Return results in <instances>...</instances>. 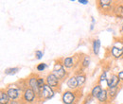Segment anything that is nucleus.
Returning a JSON list of instances; mask_svg holds the SVG:
<instances>
[{"mask_svg":"<svg viewBox=\"0 0 123 104\" xmlns=\"http://www.w3.org/2000/svg\"><path fill=\"white\" fill-rule=\"evenodd\" d=\"M37 98H38V96L36 95V93L32 89H31L30 87H28L27 89H25L23 91L21 101H22V103L32 104Z\"/></svg>","mask_w":123,"mask_h":104,"instance_id":"1","label":"nucleus"},{"mask_svg":"<svg viewBox=\"0 0 123 104\" xmlns=\"http://www.w3.org/2000/svg\"><path fill=\"white\" fill-rule=\"evenodd\" d=\"M6 92L9 96V98H11V100H17L18 98H22V95H23V92L20 86H17L15 84H12V85H10L7 89Z\"/></svg>","mask_w":123,"mask_h":104,"instance_id":"2","label":"nucleus"},{"mask_svg":"<svg viewBox=\"0 0 123 104\" xmlns=\"http://www.w3.org/2000/svg\"><path fill=\"white\" fill-rule=\"evenodd\" d=\"M52 73L55 75L60 80H63L67 76V72H66L64 66L62 65L61 61H56L55 62V64L53 66Z\"/></svg>","mask_w":123,"mask_h":104,"instance_id":"3","label":"nucleus"},{"mask_svg":"<svg viewBox=\"0 0 123 104\" xmlns=\"http://www.w3.org/2000/svg\"><path fill=\"white\" fill-rule=\"evenodd\" d=\"M55 96V90L51 88L50 86H48L47 84H45L44 87L41 89V93L38 96V98L40 100H46V99H50Z\"/></svg>","mask_w":123,"mask_h":104,"instance_id":"4","label":"nucleus"},{"mask_svg":"<svg viewBox=\"0 0 123 104\" xmlns=\"http://www.w3.org/2000/svg\"><path fill=\"white\" fill-rule=\"evenodd\" d=\"M76 93L71 90H66L63 92L62 96V101L63 104H73L76 103Z\"/></svg>","mask_w":123,"mask_h":104,"instance_id":"5","label":"nucleus"},{"mask_svg":"<svg viewBox=\"0 0 123 104\" xmlns=\"http://www.w3.org/2000/svg\"><path fill=\"white\" fill-rule=\"evenodd\" d=\"M111 54L115 59H119L123 56V43L117 41L111 47Z\"/></svg>","mask_w":123,"mask_h":104,"instance_id":"6","label":"nucleus"},{"mask_svg":"<svg viewBox=\"0 0 123 104\" xmlns=\"http://www.w3.org/2000/svg\"><path fill=\"white\" fill-rule=\"evenodd\" d=\"M37 78H38L37 75L31 74V76L29 77V79H28V85H29V87H30L31 89H32L36 93L37 96H39L40 93H41V88L39 87Z\"/></svg>","mask_w":123,"mask_h":104,"instance_id":"7","label":"nucleus"},{"mask_svg":"<svg viewBox=\"0 0 123 104\" xmlns=\"http://www.w3.org/2000/svg\"><path fill=\"white\" fill-rule=\"evenodd\" d=\"M60 80L55 76V75L53 74L52 72L51 73H49V74H47L46 78V84L48 85V86H50L51 88H53V89H57L58 87H59V85H60Z\"/></svg>","mask_w":123,"mask_h":104,"instance_id":"8","label":"nucleus"},{"mask_svg":"<svg viewBox=\"0 0 123 104\" xmlns=\"http://www.w3.org/2000/svg\"><path fill=\"white\" fill-rule=\"evenodd\" d=\"M120 82H121V80H119L117 74H111L110 78H109V82H108V89L118 87Z\"/></svg>","mask_w":123,"mask_h":104,"instance_id":"9","label":"nucleus"},{"mask_svg":"<svg viewBox=\"0 0 123 104\" xmlns=\"http://www.w3.org/2000/svg\"><path fill=\"white\" fill-rule=\"evenodd\" d=\"M98 5L100 10L102 11H110L113 12L114 6H113V1L112 0H99L98 2Z\"/></svg>","mask_w":123,"mask_h":104,"instance_id":"10","label":"nucleus"},{"mask_svg":"<svg viewBox=\"0 0 123 104\" xmlns=\"http://www.w3.org/2000/svg\"><path fill=\"white\" fill-rule=\"evenodd\" d=\"M66 85L71 91H76L79 88L78 86V81H77V78L76 76H71L67 79V81H66Z\"/></svg>","mask_w":123,"mask_h":104,"instance_id":"11","label":"nucleus"},{"mask_svg":"<svg viewBox=\"0 0 123 104\" xmlns=\"http://www.w3.org/2000/svg\"><path fill=\"white\" fill-rule=\"evenodd\" d=\"M108 82L109 79L107 78V72L103 71L98 78V84L102 87V89H108Z\"/></svg>","mask_w":123,"mask_h":104,"instance_id":"12","label":"nucleus"},{"mask_svg":"<svg viewBox=\"0 0 123 104\" xmlns=\"http://www.w3.org/2000/svg\"><path fill=\"white\" fill-rule=\"evenodd\" d=\"M113 14L118 19H123V4H116L113 9Z\"/></svg>","mask_w":123,"mask_h":104,"instance_id":"13","label":"nucleus"},{"mask_svg":"<svg viewBox=\"0 0 123 104\" xmlns=\"http://www.w3.org/2000/svg\"><path fill=\"white\" fill-rule=\"evenodd\" d=\"M109 98H109V94H108V89H103L97 99L98 100V102L100 104H107Z\"/></svg>","mask_w":123,"mask_h":104,"instance_id":"14","label":"nucleus"},{"mask_svg":"<svg viewBox=\"0 0 123 104\" xmlns=\"http://www.w3.org/2000/svg\"><path fill=\"white\" fill-rule=\"evenodd\" d=\"M62 65L64 66V68L70 69L75 65V61H74V57H65L62 61Z\"/></svg>","mask_w":123,"mask_h":104,"instance_id":"15","label":"nucleus"},{"mask_svg":"<svg viewBox=\"0 0 123 104\" xmlns=\"http://www.w3.org/2000/svg\"><path fill=\"white\" fill-rule=\"evenodd\" d=\"M102 87L99 85V84H96L94 87L92 88L91 92H90V96L92 98H98V97L99 96V94L101 93L102 91Z\"/></svg>","mask_w":123,"mask_h":104,"instance_id":"16","label":"nucleus"},{"mask_svg":"<svg viewBox=\"0 0 123 104\" xmlns=\"http://www.w3.org/2000/svg\"><path fill=\"white\" fill-rule=\"evenodd\" d=\"M11 98H9L6 90H1L0 92V104H10Z\"/></svg>","mask_w":123,"mask_h":104,"instance_id":"17","label":"nucleus"},{"mask_svg":"<svg viewBox=\"0 0 123 104\" xmlns=\"http://www.w3.org/2000/svg\"><path fill=\"white\" fill-rule=\"evenodd\" d=\"M99 49H100V40L95 39V40L93 41V44H92V50H93L94 55H96V56L98 55Z\"/></svg>","mask_w":123,"mask_h":104,"instance_id":"18","label":"nucleus"},{"mask_svg":"<svg viewBox=\"0 0 123 104\" xmlns=\"http://www.w3.org/2000/svg\"><path fill=\"white\" fill-rule=\"evenodd\" d=\"M77 78V81H78V86L79 88H80L86 81V76L83 74V73H79V74L76 76Z\"/></svg>","mask_w":123,"mask_h":104,"instance_id":"19","label":"nucleus"},{"mask_svg":"<svg viewBox=\"0 0 123 104\" xmlns=\"http://www.w3.org/2000/svg\"><path fill=\"white\" fill-rule=\"evenodd\" d=\"M117 92H118V87H117V88H112V89H108V94H109L110 99H114V98L117 97Z\"/></svg>","mask_w":123,"mask_h":104,"instance_id":"20","label":"nucleus"},{"mask_svg":"<svg viewBox=\"0 0 123 104\" xmlns=\"http://www.w3.org/2000/svg\"><path fill=\"white\" fill-rule=\"evenodd\" d=\"M89 64H90V57H89V56H87V55H85V56L83 57L82 61H81L80 65H81V67H82V68H86V67H88V66H89Z\"/></svg>","mask_w":123,"mask_h":104,"instance_id":"21","label":"nucleus"},{"mask_svg":"<svg viewBox=\"0 0 123 104\" xmlns=\"http://www.w3.org/2000/svg\"><path fill=\"white\" fill-rule=\"evenodd\" d=\"M19 70H20L19 67H11V68H7V69H5L4 73H5L6 75H14V74H16Z\"/></svg>","mask_w":123,"mask_h":104,"instance_id":"22","label":"nucleus"},{"mask_svg":"<svg viewBox=\"0 0 123 104\" xmlns=\"http://www.w3.org/2000/svg\"><path fill=\"white\" fill-rule=\"evenodd\" d=\"M37 80H38V84H39V87L42 89L43 87H44V85L46 84V79H44L43 77H40V76H38V78H37Z\"/></svg>","mask_w":123,"mask_h":104,"instance_id":"23","label":"nucleus"},{"mask_svg":"<svg viewBox=\"0 0 123 104\" xmlns=\"http://www.w3.org/2000/svg\"><path fill=\"white\" fill-rule=\"evenodd\" d=\"M46 67H47V64L45 63V62H42V63L37 64L36 69H37L38 71H40V72H43V71H45V69H46Z\"/></svg>","mask_w":123,"mask_h":104,"instance_id":"24","label":"nucleus"},{"mask_svg":"<svg viewBox=\"0 0 123 104\" xmlns=\"http://www.w3.org/2000/svg\"><path fill=\"white\" fill-rule=\"evenodd\" d=\"M43 55H44L43 51H41V50H36V51H35V58L37 60L42 59V58H43Z\"/></svg>","mask_w":123,"mask_h":104,"instance_id":"25","label":"nucleus"},{"mask_svg":"<svg viewBox=\"0 0 123 104\" xmlns=\"http://www.w3.org/2000/svg\"><path fill=\"white\" fill-rule=\"evenodd\" d=\"M92 18V23H91V26H90V30H93L94 28H95V24H96V19L94 17H91Z\"/></svg>","mask_w":123,"mask_h":104,"instance_id":"26","label":"nucleus"},{"mask_svg":"<svg viewBox=\"0 0 123 104\" xmlns=\"http://www.w3.org/2000/svg\"><path fill=\"white\" fill-rule=\"evenodd\" d=\"M117 76H118L119 80H121V81L123 82V70L119 71V72H118V74H117Z\"/></svg>","mask_w":123,"mask_h":104,"instance_id":"27","label":"nucleus"},{"mask_svg":"<svg viewBox=\"0 0 123 104\" xmlns=\"http://www.w3.org/2000/svg\"><path fill=\"white\" fill-rule=\"evenodd\" d=\"M79 3L83 4V5H86V4H88V0H79Z\"/></svg>","mask_w":123,"mask_h":104,"instance_id":"28","label":"nucleus"},{"mask_svg":"<svg viewBox=\"0 0 123 104\" xmlns=\"http://www.w3.org/2000/svg\"><path fill=\"white\" fill-rule=\"evenodd\" d=\"M10 104H20V103H19V101H18V100H11Z\"/></svg>","mask_w":123,"mask_h":104,"instance_id":"29","label":"nucleus"},{"mask_svg":"<svg viewBox=\"0 0 123 104\" xmlns=\"http://www.w3.org/2000/svg\"><path fill=\"white\" fill-rule=\"evenodd\" d=\"M121 31H122V33H123V25H122V27H121Z\"/></svg>","mask_w":123,"mask_h":104,"instance_id":"30","label":"nucleus"},{"mask_svg":"<svg viewBox=\"0 0 123 104\" xmlns=\"http://www.w3.org/2000/svg\"><path fill=\"white\" fill-rule=\"evenodd\" d=\"M73 104H77V103H73Z\"/></svg>","mask_w":123,"mask_h":104,"instance_id":"31","label":"nucleus"},{"mask_svg":"<svg viewBox=\"0 0 123 104\" xmlns=\"http://www.w3.org/2000/svg\"><path fill=\"white\" fill-rule=\"evenodd\" d=\"M113 104H116V103H113Z\"/></svg>","mask_w":123,"mask_h":104,"instance_id":"32","label":"nucleus"}]
</instances>
